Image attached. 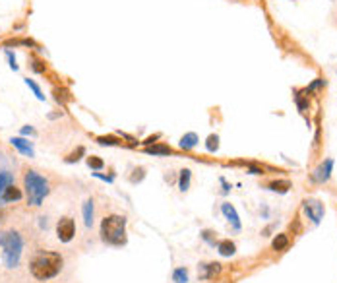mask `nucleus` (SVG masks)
Returning a JSON list of instances; mask_svg holds the SVG:
<instances>
[{"label":"nucleus","instance_id":"obj_13","mask_svg":"<svg viewBox=\"0 0 337 283\" xmlns=\"http://www.w3.org/2000/svg\"><path fill=\"white\" fill-rule=\"evenodd\" d=\"M81 214H83V223H85V227H91V225H93V200H85V202H83Z\"/></svg>","mask_w":337,"mask_h":283},{"label":"nucleus","instance_id":"obj_1","mask_svg":"<svg viewBox=\"0 0 337 283\" xmlns=\"http://www.w3.org/2000/svg\"><path fill=\"white\" fill-rule=\"evenodd\" d=\"M62 266H64V258L53 250H39L29 262L31 275L39 281H47L54 275H58Z\"/></svg>","mask_w":337,"mask_h":283},{"label":"nucleus","instance_id":"obj_11","mask_svg":"<svg viewBox=\"0 0 337 283\" xmlns=\"http://www.w3.org/2000/svg\"><path fill=\"white\" fill-rule=\"evenodd\" d=\"M22 190L16 188V184H8L4 192H2V202L8 204V202H18V200H22Z\"/></svg>","mask_w":337,"mask_h":283},{"label":"nucleus","instance_id":"obj_3","mask_svg":"<svg viewBox=\"0 0 337 283\" xmlns=\"http://www.w3.org/2000/svg\"><path fill=\"white\" fill-rule=\"evenodd\" d=\"M24 186H26V198L27 204L33 208H39L43 200L49 196V180L43 175H39L37 171H27L24 176Z\"/></svg>","mask_w":337,"mask_h":283},{"label":"nucleus","instance_id":"obj_8","mask_svg":"<svg viewBox=\"0 0 337 283\" xmlns=\"http://www.w3.org/2000/svg\"><path fill=\"white\" fill-rule=\"evenodd\" d=\"M10 144H12L14 148L18 149L20 153H24L26 157H35V149H33V144L26 140V138H22V136H16L10 140Z\"/></svg>","mask_w":337,"mask_h":283},{"label":"nucleus","instance_id":"obj_16","mask_svg":"<svg viewBox=\"0 0 337 283\" xmlns=\"http://www.w3.org/2000/svg\"><path fill=\"white\" fill-rule=\"evenodd\" d=\"M20 45H22V47H35V49H37V43L33 39H27V37L26 39H8L2 43L4 49H8V47H20Z\"/></svg>","mask_w":337,"mask_h":283},{"label":"nucleus","instance_id":"obj_19","mask_svg":"<svg viewBox=\"0 0 337 283\" xmlns=\"http://www.w3.org/2000/svg\"><path fill=\"white\" fill-rule=\"evenodd\" d=\"M270 188L273 190V192H279V194H287L289 192V188H291V180H273L270 184Z\"/></svg>","mask_w":337,"mask_h":283},{"label":"nucleus","instance_id":"obj_31","mask_svg":"<svg viewBox=\"0 0 337 283\" xmlns=\"http://www.w3.org/2000/svg\"><path fill=\"white\" fill-rule=\"evenodd\" d=\"M4 53H6V58H8V62H10V68H12L14 72H18V62H16V56H14V53L12 51H10V49H6V51H4Z\"/></svg>","mask_w":337,"mask_h":283},{"label":"nucleus","instance_id":"obj_12","mask_svg":"<svg viewBox=\"0 0 337 283\" xmlns=\"http://www.w3.org/2000/svg\"><path fill=\"white\" fill-rule=\"evenodd\" d=\"M198 134L196 132H188V134H184L180 138V149H184V151H190V149H194L198 146Z\"/></svg>","mask_w":337,"mask_h":283},{"label":"nucleus","instance_id":"obj_24","mask_svg":"<svg viewBox=\"0 0 337 283\" xmlns=\"http://www.w3.org/2000/svg\"><path fill=\"white\" fill-rule=\"evenodd\" d=\"M87 165H89V169L99 171V169H103V167H105V161H103L101 157H97V155H89V157H87Z\"/></svg>","mask_w":337,"mask_h":283},{"label":"nucleus","instance_id":"obj_7","mask_svg":"<svg viewBox=\"0 0 337 283\" xmlns=\"http://www.w3.org/2000/svg\"><path fill=\"white\" fill-rule=\"evenodd\" d=\"M331 171H333V159H325L322 165H318L316 167V171L310 175V178L314 182H325V180H329V176H331Z\"/></svg>","mask_w":337,"mask_h":283},{"label":"nucleus","instance_id":"obj_4","mask_svg":"<svg viewBox=\"0 0 337 283\" xmlns=\"http://www.w3.org/2000/svg\"><path fill=\"white\" fill-rule=\"evenodd\" d=\"M101 239L110 246L126 244V217L124 216H107L101 221Z\"/></svg>","mask_w":337,"mask_h":283},{"label":"nucleus","instance_id":"obj_15","mask_svg":"<svg viewBox=\"0 0 337 283\" xmlns=\"http://www.w3.org/2000/svg\"><path fill=\"white\" fill-rule=\"evenodd\" d=\"M146 153H149V155H173V149L165 144H153V146L146 148Z\"/></svg>","mask_w":337,"mask_h":283},{"label":"nucleus","instance_id":"obj_10","mask_svg":"<svg viewBox=\"0 0 337 283\" xmlns=\"http://www.w3.org/2000/svg\"><path fill=\"white\" fill-rule=\"evenodd\" d=\"M200 277L202 279H211V277H215L221 273V264H217V262H211V264H202L200 266Z\"/></svg>","mask_w":337,"mask_h":283},{"label":"nucleus","instance_id":"obj_26","mask_svg":"<svg viewBox=\"0 0 337 283\" xmlns=\"http://www.w3.org/2000/svg\"><path fill=\"white\" fill-rule=\"evenodd\" d=\"M97 144H101V146H119L121 142H119L115 136H99V138H97Z\"/></svg>","mask_w":337,"mask_h":283},{"label":"nucleus","instance_id":"obj_30","mask_svg":"<svg viewBox=\"0 0 337 283\" xmlns=\"http://www.w3.org/2000/svg\"><path fill=\"white\" fill-rule=\"evenodd\" d=\"M213 235H215V233H211V231H202V239L205 241V243L211 244V246H215V244L219 243V241H217Z\"/></svg>","mask_w":337,"mask_h":283},{"label":"nucleus","instance_id":"obj_18","mask_svg":"<svg viewBox=\"0 0 337 283\" xmlns=\"http://www.w3.org/2000/svg\"><path fill=\"white\" fill-rule=\"evenodd\" d=\"M8 184H14V175L10 171H0V204H4L2 202V192Z\"/></svg>","mask_w":337,"mask_h":283},{"label":"nucleus","instance_id":"obj_36","mask_svg":"<svg viewBox=\"0 0 337 283\" xmlns=\"http://www.w3.org/2000/svg\"><path fill=\"white\" fill-rule=\"evenodd\" d=\"M2 221H4V212L0 210V223H2Z\"/></svg>","mask_w":337,"mask_h":283},{"label":"nucleus","instance_id":"obj_35","mask_svg":"<svg viewBox=\"0 0 337 283\" xmlns=\"http://www.w3.org/2000/svg\"><path fill=\"white\" fill-rule=\"evenodd\" d=\"M97 178H101V180H105V182H113V176H107V175H101V173H93Z\"/></svg>","mask_w":337,"mask_h":283},{"label":"nucleus","instance_id":"obj_14","mask_svg":"<svg viewBox=\"0 0 337 283\" xmlns=\"http://www.w3.org/2000/svg\"><path fill=\"white\" fill-rule=\"evenodd\" d=\"M217 250H219L221 256H233L235 250H237V246H235L233 241L225 239V241H219V243H217Z\"/></svg>","mask_w":337,"mask_h":283},{"label":"nucleus","instance_id":"obj_20","mask_svg":"<svg viewBox=\"0 0 337 283\" xmlns=\"http://www.w3.org/2000/svg\"><path fill=\"white\" fill-rule=\"evenodd\" d=\"M271 246H273V250H279V252H281V250H285V248L289 246V237L283 235V233H281V235H277V237L273 239Z\"/></svg>","mask_w":337,"mask_h":283},{"label":"nucleus","instance_id":"obj_25","mask_svg":"<svg viewBox=\"0 0 337 283\" xmlns=\"http://www.w3.org/2000/svg\"><path fill=\"white\" fill-rule=\"evenodd\" d=\"M205 148H207V151H217L219 149V136L217 134H211L207 136V140H205Z\"/></svg>","mask_w":337,"mask_h":283},{"label":"nucleus","instance_id":"obj_33","mask_svg":"<svg viewBox=\"0 0 337 283\" xmlns=\"http://www.w3.org/2000/svg\"><path fill=\"white\" fill-rule=\"evenodd\" d=\"M37 132H35V128L33 126H24L22 128V136H35Z\"/></svg>","mask_w":337,"mask_h":283},{"label":"nucleus","instance_id":"obj_27","mask_svg":"<svg viewBox=\"0 0 337 283\" xmlns=\"http://www.w3.org/2000/svg\"><path fill=\"white\" fill-rule=\"evenodd\" d=\"M81 155H85V148H78L76 149V151H74V153H70V155H68L66 157V163H78L81 159Z\"/></svg>","mask_w":337,"mask_h":283},{"label":"nucleus","instance_id":"obj_22","mask_svg":"<svg viewBox=\"0 0 337 283\" xmlns=\"http://www.w3.org/2000/svg\"><path fill=\"white\" fill-rule=\"evenodd\" d=\"M173 281L175 283L188 281V271H186V268H176V270L173 271Z\"/></svg>","mask_w":337,"mask_h":283},{"label":"nucleus","instance_id":"obj_6","mask_svg":"<svg viewBox=\"0 0 337 283\" xmlns=\"http://www.w3.org/2000/svg\"><path fill=\"white\" fill-rule=\"evenodd\" d=\"M302 208H304L308 219H312V223H320L322 221V217H324V204L320 202V200L308 198V200H304Z\"/></svg>","mask_w":337,"mask_h":283},{"label":"nucleus","instance_id":"obj_9","mask_svg":"<svg viewBox=\"0 0 337 283\" xmlns=\"http://www.w3.org/2000/svg\"><path fill=\"white\" fill-rule=\"evenodd\" d=\"M221 212H223V216L227 217L231 223H233V227H235V229H237V231L241 229V219H239V214H237V210L233 208V204H227V202H225L223 206H221Z\"/></svg>","mask_w":337,"mask_h":283},{"label":"nucleus","instance_id":"obj_34","mask_svg":"<svg viewBox=\"0 0 337 283\" xmlns=\"http://www.w3.org/2000/svg\"><path fill=\"white\" fill-rule=\"evenodd\" d=\"M155 140H159V134H155V136H149L148 140H146V142H144V146H146V148H148V146H153V144H155Z\"/></svg>","mask_w":337,"mask_h":283},{"label":"nucleus","instance_id":"obj_5","mask_svg":"<svg viewBox=\"0 0 337 283\" xmlns=\"http://www.w3.org/2000/svg\"><path fill=\"white\" fill-rule=\"evenodd\" d=\"M76 235V223L72 217H62L56 223V237L60 239V243H70Z\"/></svg>","mask_w":337,"mask_h":283},{"label":"nucleus","instance_id":"obj_21","mask_svg":"<svg viewBox=\"0 0 337 283\" xmlns=\"http://www.w3.org/2000/svg\"><path fill=\"white\" fill-rule=\"evenodd\" d=\"M295 101H297L298 111H306V109H308V105H310V101H308V95H304L302 91H297V95H295Z\"/></svg>","mask_w":337,"mask_h":283},{"label":"nucleus","instance_id":"obj_28","mask_svg":"<svg viewBox=\"0 0 337 283\" xmlns=\"http://www.w3.org/2000/svg\"><path fill=\"white\" fill-rule=\"evenodd\" d=\"M31 70L37 72V74H43L47 70V64L43 60H39V58H31Z\"/></svg>","mask_w":337,"mask_h":283},{"label":"nucleus","instance_id":"obj_2","mask_svg":"<svg viewBox=\"0 0 337 283\" xmlns=\"http://www.w3.org/2000/svg\"><path fill=\"white\" fill-rule=\"evenodd\" d=\"M0 248H2V260L8 270L18 268L22 250H24V239L18 231H4L0 233Z\"/></svg>","mask_w":337,"mask_h":283},{"label":"nucleus","instance_id":"obj_29","mask_svg":"<svg viewBox=\"0 0 337 283\" xmlns=\"http://www.w3.org/2000/svg\"><path fill=\"white\" fill-rule=\"evenodd\" d=\"M325 85V80H322V78H318L316 81H312L310 85L306 87V93H312V91H318L320 87H324Z\"/></svg>","mask_w":337,"mask_h":283},{"label":"nucleus","instance_id":"obj_17","mask_svg":"<svg viewBox=\"0 0 337 283\" xmlns=\"http://www.w3.org/2000/svg\"><path fill=\"white\" fill-rule=\"evenodd\" d=\"M190 180H192V171L190 169H182L180 176H178V188L182 192H186L190 188Z\"/></svg>","mask_w":337,"mask_h":283},{"label":"nucleus","instance_id":"obj_23","mask_svg":"<svg viewBox=\"0 0 337 283\" xmlns=\"http://www.w3.org/2000/svg\"><path fill=\"white\" fill-rule=\"evenodd\" d=\"M26 85L31 89V91H33V95H35L39 101H45V95H43V91H41V87L35 83V81L31 80V78H26Z\"/></svg>","mask_w":337,"mask_h":283},{"label":"nucleus","instance_id":"obj_32","mask_svg":"<svg viewBox=\"0 0 337 283\" xmlns=\"http://www.w3.org/2000/svg\"><path fill=\"white\" fill-rule=\"evenodd\" d=\"M136 173H138V175H132L130 176V180H132V182H140V180H142V178H144V169H136Z\"/></svg>","mask_w":337,"mask_h":283}]
</instances>
